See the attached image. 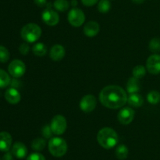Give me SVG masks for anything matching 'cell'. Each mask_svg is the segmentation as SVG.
Segmentation results:
<instances>
[{
  "label": "cell",
  "mask_w": 160,
  "mask_h": 160,
  "mask_svg": "<svg viewBox=\"0 0 160 160\" xmlns=\"http://www.w3.org/2000/svg\"><path fill=\"white\" fill-rule=\"evenodd\" d=\"M100 102L103 106L110 109L122 108L128 102V96L123 88L119 86H107L99 93Z\"/></svg>",
  "instance_id": "1"
},
{
  "label": "cell",
  "mask_w": 160,
  "mask_h": 160,
  "mask_svg": "<svg viewBox=\"0 0 160 160\" xmlns=\"http://www.w3.org/2000/svg\"><path fill=\"white\" fill-rule=\"evenodd\" d=\"M97 141L103 148L110 149L115 147L118 143V135L113 129L105 127L98 131Z\"/></svg>",
  "instance_id": "2"
},
{
  "label": "cell",
  "mask_w": 160,
  "mask_h": 160,
  "mask_svg": "<svg viewBox=\"0 0 160 160\" xmlns=\"http://www.w3.org/2000/svg\"><path fill=\"white\" fill-rule=\"evenodd\" d=\"M20 35L26 42L32 43L38 40L39 38L41 37L42 29L38 25L34 23L27 24L22 28Z\"/></svg>",
  "instance_id": "3"
},
{
  "label": "cell",
  "mask_w": 160,
  "mask_h": 160,
  "mask_svg": "<svg viewBox=\"0 0 160 160\" xmlns=\"http://www.w3.org/2000/svg\"><path fill=\"white\" fill-rule=\"evenodd\" d=\"M48 151L54 157H62L67 153V144L60 137H52L48 142Z\"/></svg>",
  "instance_id": "4"
},
{
  "label": "cell",
  "mask_w": 160,
  "mask_h": 160,
  "mask_svg": "<svg viewBox=\"0 0 160 160\" xmlns=\"http://www.w3.org/2000/svg\"><path fill=\"white\" fill-rule=\"evenodd\" d=\"M50 127L52 131L53 134L56 135H62L65 133L67 127V122L65 117L61 115H57L54 116L52 119Z\"/></svg>",
  "instance_id": "5"
},
{
  "label": "cell",
  "mask_w": 160,
  "mask_h": 160,
  "mask_svg": "<svg viewBox=\"0 0 160 160\" xmlns=\"http://www.w3.org/2000/svg\"><path fill=\"white\" fill-rule=\"evenodd\" d=\"M67 19H68L69 23L72 26L78 28V27L81 26L85 21V15L81 9L73 8L69 12Z\"/></svg>",
  "instance_id": "6"
},
{
  "label": "cell",
  "mask_w": 160,
  "mask_h": 160,
  "mask_svg": "<svg viewBox=\"0 0 160 160\" xmlns=\"http://www.w3.org/2000/svg\"><path fill=\"white\" fill-rule=\"evenodd\" d=\"M9 73L14 78H20L26 72V65L20 60H13L8 67Z\"/></svg>",
  "instance_id": "7"
},
{
  "label": "cell",
  "mask_w": 160,
  "mask_h": 160,
  "mask_svg": "<svg viewBox=\"0 0 160 160\" xmlns=\"http://www.w3.org/2000/svg\"><path fill=\"white\" fill-rule=\"evenodd\" d=\"M96 105V98H95V96L92 95V94L85 95L82 97V99L80 101V108L85 113H89L93 111Z\"/></svg>",
  "instance_id": "8"
},
{
  "label": "cell",
  "mask_w": 160,
  "mask_h": 160,
  "mask_svg": "<svg viewBox=\"0 0 160 160\" xmlns=\"http://www.w3.org/2000/svg\"><path fill=\"white\" fill-rule=\"evenodd\" d=\"M42 19L45 24L48 26H55L59 21V16L56 11L51 8H46L42 13Z\"/></svg>",
  "instance_id": "9"
},
{
  "label": "cell",
  "mask_w": 160,
  "mask_h": 160,
  "mask_svg": "<svg viewBox=\"0 0 160 160\" xmlns=\"http://www.w3.org/2000/svg\"><path fill=\"white\" fill-rule=\"evenodd\" d=\"M146 67L148 72L152 75H158L160 73V55H151L147 59Z\"/></svg>",
  "instance_id": "10"
},
{
  "label": "cell",
  "mask_w": 160,
  "mask_h": 160,
  "mask_svg": "<svg viewBox=\"0 0 160 160\" xmlns=\"http://www.w3.org/2000/svg\"><path fill=\"white\" fill-rule=\"evenodd\" d=\"M134 115H135V112L132 108L129 107H124L119 111L117 115V119L119 122L123 125H128L133 121Z\"/></svg>",
  "instance_id": "11"
},
{
  "label": "cell",
  "mask_w": 160,
  "mask_h": 160,
  "mask_svg": "<svg viewBox=\"0 0 160 160\" xmlns=\"http://www.w3.org/2000/svg\"><path fill=\"white\" fill-rule=\"evenodd\" d=\"M12 136L8 132L0 133V151L7 152L10 149L12 145Z\"/></svg>",
  "instance_id": "12"
},
{
  "label": "cell",
  "mask_w": 160,
  "mask_h": 160,
  "mask_svg": "<svg viewBox=\"0 0 160 160\" xmlns=\"http://www.w3.org/2000/svg\"><path fill=\"white\" fill-rule=\"evenodd\" d=\"M100 26L96 21H89L84 25V33L88 37H95L99 33Z\"/></svg>",
  "instance_id": "13"
},
{
  "label": "cell",
  "mask_w": 160,
  "mask_h": 160,
  "mask_svg": "<svg viewBox=\"0 0 160 160\" xmlns=\"http://www.w3.org/2000/svg\"><path fill=\"white\" fill-rule=\"evenodd\" d=\"M66 51L64 47L62 45H59V44L53 45L49 52L50 58L54 61H61L64 57Z\"/></svg>",
  "instance_id": "14"
},
{
  "label": "cell",
  "mask_w": 160,
  "mask_h": 160,
  "mask_svg": "<svg viewBox=\"0 0 160 160\" xmlns=\"http://www.w3.org/2000/svg\"><path fill=\"white\" fill-rule=\"evenodd\" d=\"M5 98L6 101L11 104H17L20 101L21 96L19 91L15 88H9L5 93Z\"/></svg>",
  "instance_id": "15"
},
{
  "label": "cell",
  "mask_w": 160,
  "mask_h": 160,
  "mask_svg": "<svg viewBox=\"0 0 160 160\" xmlns=\"http://www.w3.org/2000/svg\"><path fill=\"white\" fill-rule=\"evenodd\" d=\"M12 154L17 158H25L28 154V148L22 142H16L12 147Z\"/></svg>",
  "instance_id": "16"
},
{
  "label": "cell",
  "mask_w": 160,
  "mask_h": 160,
  "mask_svg": "<svg viewBox=\"0 0 160 160\" xmlns=\"http://www.w3.org/2000/svg\"><path fill=\"white\" fill-rule=\"evenodd\" d=\"M128 103L131 105V107L134 108H140L143 105L144 100L143 97L138 94V93H135L130 94L129 97H128Z\"/></svg>",
  "instance_id": "17"
},
{
  "label": "cell",
  "mask_w": 160,
  "mask_h": 160,
  "mask_svg": "<svg viewBox=\"0 0 160 160\" xmlns=\"http://www.w3.org/2000/svg\"><path fill=\"white\" fill-rule=\"evenodd\" d=\"M140 87L141 84L138 78L132 77L128 79V83H127V90L130 94L138 93L140 90Z\"/></svg>",
  "instance_id": "18"
},
{
  "label": "cell",
  "mask_w": 160,
  "mask_h": 160,
  "mask_svg": "<svg viewBox=\"0 0 160 160\" xmlns=\"http://www.w3.org/2000/svg\"><path fill=\"white\" fill-rule=\"evenodd\" d=\"M32 51L36 56H43L46 55L48 50H47V46L45 44L42 43V42H38L33 46Z\"/></svg>",
  "instance_id": "19"
},
{
  "label": "cell",
  "mask_w": 160,
  "mask_h": 160,
  "mask_svg": "<svg viewBox=\"0 0 160 160\" xmlns=\"http://www.w3.org/2000/svg\"><path fill=\"white\" fill-rule=\"evenodd\" d=\"M116 156L120 160L126 159L128 158V153H129V151H128V147L124 144H120L116 149Z\"/></svg>",
  "instance_id": "20"
},
{
  "label": "cell",
  "mask_w": 160,
  "mask_h": 160,
  "mask_svg": "<svg viewBox=\"0 0 160 160\" xmlns=\"http://www.w3.org/2000/svg\"><path fill=\"white\" fill-rule=\"evenodd\" d=\"M53 7L58 11L65 12L70 7V3L67 0H55L53 3Z\"/></svg>",
  "instance_id": "21"
},
{
  "label": "cell",
  "mask_w": 160,
  "mask_h": 160,
  "mask_svg": "<svg viewBox=\"0 0 160 160\" xmlns=\"http://www.w3.org/2000/svg\"><path fill=\"white\" fill-rule=\"evenodd\" d=\"M46 146V141L44 140L43 138H35L34 141L31 143V147L33 150L37 151V152H40L42 151Z\"/></svg>",
  "instance_id": "22"
},
{
  "label": "cell",
  "mask_w": 160,
  "mask_h": 160,
  "mask_svg": "<svg viewBox=\"0 0 160 160\" xmlns=\"http://www.w3.org/2000/svg\"><path fill=\"white\" fill-rule=\"evenodd\" d=\"M10 77L9 74L2 69H0V88H6L10 84Z\"/></svg>",
  "instance_id": "23"
},
{
  "label": "cell",
  "mask_w": 160,
  "mask_h": 160,
  "mask_svg": "<svg viewBox=\"0 0 160 160\" xmlns=\"http://www.w3.org/2000/svg\"><path fill=\"white\" fill-rule=\"evenodd\" d=\"M147 100L152 104H157L160 102V93L159 91H150L147 95Z\"/></svg>",
  "instance_id": "24"
},
{
  "label": "cell",
  "mask_w": 160,
  "mask_h": 160,
  "mask_svg": "<svg viewBox=\"0 0 160 160\" xmlns=\"http://www.w3.org/2000/svg\"><path fill=\"white\" fill-rule=\"evenodd\" d=\"M111 9V3L109 0H100L98 4V10L102 13H106Z\"/></svg>",
  "instance_id": "25"
},
{
  "label": "cell",
  "mask_w": 160,
  "mask_h": 160,
  "mask_svg": "<svg viewBox=\"0 0 160 160\" xmlns=\"http://www.w3.org/2000/svg\"><path fill=\"white\" fill-rule=\"evenodd\" d=\"M132 74L134 78H142L146 74V69L143 65H137L133 68Z\"/></svg>",
  "instance_id": "26"
},
{
  "label": "cell",
  "mask_w": 160,
  "mask_h": 160,
  "mask_svg": "<svg viewBox=\"0 0 160 160\" xmlns=\"http://www.w3.org/2000/svg\"><path fill=\"white\" fill-rule=\"evenodd\" d=\"M149 50L152 53H159L160 52V39L159 38H154L152 39L149 42Z\"/></svg>",
  "instance_id": "27"
},
{
  "label": "cell",
  "mask_w": 160,
  "mask_h": 160,
  "mask_svg": "<svg viewBox=\"0 0 160 160\" xmlns=\"http://www.w3.org/2000/svg\"><path fill=\"white\" fill-rule=\"evenodd\" d=\"M10 53L5 46L0 45V63H6L9 61Z\"/></svg>",
  "instance_id": "28"
},
{
  "label": "cell",
  "mask_w": 160,
  "mask_h": 160,
  "mask_svg": "<svg viewBox=\"0 0 160 160\" xmlns=\"http://www.w3.org/2000/svg\"><path fill=\"white\" fill-rule=\"evenodd\" d=\"M42 134L43 135V136H45V138H50V139H51L53 133L52 131L50 125H45V126L42 128Z\"/></svg>",
  "instance_id": "29"
},
{
  "label": "cell",
  "mask_w": 160,
  "mask_h": 160,
  "mask_svg": "<svg viewBox=\"0 0 160 160\" xmlns=\"http://www.w3.org/2000/svg\"><path fill=\"white\" fill-rule=\"evenodd\" d=\"M27 160H45V156L43 155L38 152H34V153L31 154L28 157Z\"/></svg>",
  "instance_id": "30"
},
{
  "label": "cell",
  "mask_w": 160,
  "mask_h": 160,
  "mask_svg": "<svg viewBox=\"0 0 160 160\" xmlns=\"http://www.w3.org/2000/svg\"><path fill=\"white\" fill-rule=\"evenodd\" d=\"M19 50H20V53L23 55H27L30 51V46L28 45V43L26 42H23L19 47Z\"/></svg>",
  "instance_id": "31"
},
{
  "label": "cell",
  "mask_w": 160,
  "mask_h": 160,
  "mask_svg": "<svg viewBox=\"0 0 160 160\" xmlns=\"http://www.w3.org/2000/svg\"><path fill=\"white\" fill-rule=\"evenodd\" d=\"M98 0H81V3L85 6H92L96 4Z\"/></svg>",
  "instance_id": "32"
},
{
  "label": "cell",
  "mask_w": 160,
  "mask_h": 160,
  "mask_svg": "<svg viewBox=\"0 0 160 160\" xmlns=\"http://www.w3.org/2000/svg\"><path fill=\"white\" fill-rule=\"evenodd\" d=\"M34 2L39 7H44L47 5V0H34Z\"/></svg>",
  "instance_id": "33"
},
{
  "label": "cell",
  "mask_w": 160,
  "mask_h": 160,
  "mask_svg": "<svg viewBox=\"0 0 160 160\" xmlns=\"http://www.w3.org/2000/svg\"><path fill=\"white\" fill-rule=\"evenodd\" d=\"M12 152H7L2 157V160H14Z\"/></svg>",
  "instance_id": "34"
},
{
  "label": "cell",
  "mask_w": 160,
  "mask_h": 160,
  "mask_svg": "<svg viewBox=\"0 0 160 160\" xmlns=\"http://www.w3.org/2000/svg\"><path fill=\"white\" fill-rule=\"evenodd\" d=\"M145 1V0H132L133 3H135V4H142V3H143Z\"/></svg>",
  "instance_id": "35"
},
{
  "label": "cell",
  "mask_w": 160,
  "mask_h": 160,
  "mask_svg": "<svg viewBox=\"0 0 160 160\" xmlns=\"http://www.w3.org/2000/svg\"><path fill=\"white\" fill-rule=\"evenodd\" d=\"M71 4H72V6H77V5H78V1H77V0H72V2H71Z\"/></svg>",
  "instance_id": "36"
},
{
  "label": "cell",
  "mask_w": 160,
  "mask_h": 160,
  "mask_svg": "<svg viewBox=\"0 0 160 160\" xmlns=\"http://www.w3.org/2000/svg\"><path fill=\"white\" fill-rule=\"evenodd\" d=\"M0 160H1V158H0Z\"/></svg>",
  "instance_id": "37"
}]
</instances>
